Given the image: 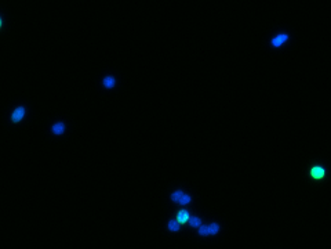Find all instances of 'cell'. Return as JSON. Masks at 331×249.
<instances>
[{
	"label": "cell",
	"mask_w": 331,
	"mask_h": 249,
	"mask_svg": "<svg viewBox=\"0 0 331 249\" xmlns=\"http://www.w3.org/2000/svg\"><path fill=\"white\" fill-rule=\"evenodd\" d=\"M24 115H25V108L24 107L15 108L14 112H12V115H11V120H12V122H20L22 118H24Z\"/></svg>",
	"instance_id": "6da1fadb"
},
{
	"label": "cell",
	"mask_w": 331,
	"mask_h": 249,
	"mask_svg": "<svg viewBox=\"0 0 331 249\" xmlns=\"http://www.w3.org/2000/svg\"><path fill=\"white\" fill-rule=\"evenodd\" d=\"M288 40V35H286V33H281V35H277V36H275L272 39V46H275V47H279V46H281L284 42H287Z\"/></svg>",
	"instance_id": "7a4b0ae2"
},
{
	"label": "cell",
	"mask_w": 331,
	"mask_h": 249,
	"mask_svg": "<svg viewBox=\"0 0 331 249\" xmlns=\"http://www.w3.org/2000/svg\"><path fill=\"white\" fill-rule=\"evenodd\" d=\"M310 174L313 178H317V180H319V178H321L324 176V169L320 168V166H314V168L310 170Z\"/></svg>",
	"instance_id": "3957f363"
},
{
	"label": "cell",
	"mask_w": 331,
	"mask_h": 249,
	"mask_svg": "<svg viewBox=\"0 0 331 249\" xmlns=\"http://www.w3.org/2000/svg\"><path fill=\"white\" fill-rule=\"evenodd\" d=\"M177 220H178L181 224H184L189 220V213L186 212V210H179L178 215H177Z\"/></svg>",
	"instance_id": "277c9868"
},
{
	"label": "cell",
	"mask_w": 331,
	"mask_h": 249,
	"mask_svg": "<svg viewBox=\"0 0 331 249\" xmlns=\"http://www.w3.org/2000/svg\"><path fill=\"white\" fill-rule=\"evenodd\" d=\"M64 132H65V124H64L62 122H58V123H55L53 126V133H54V134H62Z\"/></svg>",
	"instance_id": "5b68a950"
},
{
	"label": "cell",
	"mask_w": 331,
	"mask_h": 249,
	"mask_svg": "<svg viewBox=\"0 0 331 249\" xmlns=\"http://www.w3.org/2000/svg\"><path fill=\"white\" fill-rule=\"evenodd\" d=\"M115 85H116V81H115L113 76H106V78L104 79V86L106 89H112Z\"/></svg>",
	"instance_id": "8992f818"
},
{
	"label": "cell",
	"mask_w": 331,
	"mask_h": 249,
	"mask_svg": "<svg viewBox=\"0 0 331 249\" xmlns=\"http://www.w3.org/2000/svg\"><path fill=\"white\" fill-rule=\"evenodd\" d=\"M168 228L171 230V231H178V230L181 228V223H179L178 220H171V222L168 223Z\"/></svg>",
	"instance_id": "52a82bcc"
},
{
	"label": "cell",
	"mask_w": 331,
	"mask_h": 249,
	"mask_svg": "<svg viewBox=\"0 0 331 249\" xmlns=\"http://www.w3.org/2000/svg\"><path fill=\"white\" fill-rule=\"evenodd\" d=\"M184 197V193H182V191H175V193H173L171 194V199L174 201V202H179V201H181V198Z\"/></svg>",
	"instance_id": "ba28073f"
},
{
	"label": "cell",
	"mask_w": 331,
	"mask_h": 249,
	"mask_svg": "<svg viewBox=\"0 0 331 249\" xmlns=\"http://www.w3.org/2000/svg\"><path fill=\"white\" fill-rule=\"evenodd\" d=\"M218 230H220V226H218L217 223H213V224H210V226H208V234H211V235L217 234V232H218Z\"/></svg>",
	"instance_id": "9c48e42d"
},
{
	"label": "cell",
	"mask_w": 331,
	"mask_h": 249,
	"mask_svg": "<svg viewBox=\"0 0 331 249\" xmlns=\"http://www.w3.org/2000/svg\"><path fill=\"white\" fill-rule=\"evenodd\" d=\"M189 224L192 226V227H200L201 226V222L199 217H191L189 219Z\"/></svg>",
	"instance_id": "30bf717a"
},
{
	"label": "cell",
	"mask_w": 331,
	"mask_h": 249,
	"mask_svg": "<svg viewBox=\"0 0 331 249\" xmlns=\"http://www.w3.org/2000/svg\"><path fill=\"white\" fill-rule=\"evenodd\" d=\"M189 202H191V197H189L188 194H184V197L181 198V201H179V203H181V205H188Z\"/></svg>",
	"instance_id": "8fae6325"
},
{
	"label": "cell",
	"mask_w": 331,
	"mask_h": 249,
	"mask_svg": "<svg viewBox=\"0 0 331 249\" xmlns=\"http://www.w3.org/2000/svg\"><path fill=\"white\" fill-rule=\"evenodd\" d=\"M199 234L208 235V226H200V227H199Z\"/></svg>",
	"instance_id": "7c38bea8"
}]
</instances>
